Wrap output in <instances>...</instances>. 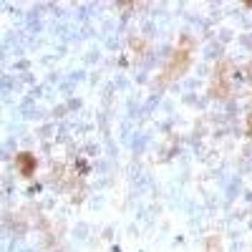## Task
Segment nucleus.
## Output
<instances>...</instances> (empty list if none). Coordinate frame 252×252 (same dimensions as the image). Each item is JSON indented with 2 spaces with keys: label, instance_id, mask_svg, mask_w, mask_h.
I'll use <instances>...</instances> for the list:
<instances>
[{
  "label": "nucleus",
  "instance_id": "obj_3",
  "mask_svg": "<svg viewBox=\"0 0 252 252\" xmlns=\"http://www.w3.org/2000/svg\"><path fill=\"white\" fill-rule=\"evenodd\" d=\"M247 134H250V136H252V114H250V116H247Z\"/></svg>",
  "mask_w": 252,
  "mask_h": 252
},
{
  "label": "nucleus",
  "instance_id": "obj_2",
  "mask_svg": "<svg viewBox=\"0 0 252 252\" xmlns=\"http://www.w3.org/2000/svg\"><path fill=\"white\" fill-rule=\"evenodd\" d=\"M15 164H18V172L23 174V177H33L35 174V157L33 154H28V152H23V154H18L15 157Z\"/></svg>",
  "mask_w": 252,
  "mask_h": 252
},
{
  "label": "nucleus",
  "instance_id": "obj_1",
  "mask_svg": "<svg viewBox=\"0 0 252 252\" xmlns=\"http://www.w3.org/2000/svg\"><path fill=\"white\" fill-rule=\"evenodd\" d=\"M189 63H192V40H189L187 35L182 38V43L174 48V53L169 56V61H166L164 66V83H169L174 78H182L189 68Z\"/></svg>",
  "mask_w": 252,
  "mask_h": 252
}]
</instances>
